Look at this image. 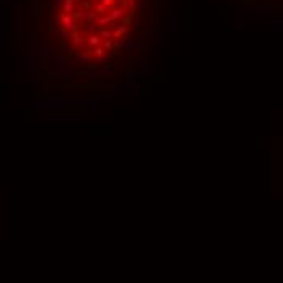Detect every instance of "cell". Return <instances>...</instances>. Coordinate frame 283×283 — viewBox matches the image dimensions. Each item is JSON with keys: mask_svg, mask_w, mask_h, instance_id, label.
<instances>
[{"mask_svg": "<svg viewBox=\"0 0 283 283\" xmlns=\"http://www.w3.org/2000/svg\"><path fill=\"white\" fill-rule=\"evenodd\" d=\"M124 47H125L127 52H132L133 49L140 47V41H138V39H128V41L124 44Z\"/></svg>", "mask_w": 283, "mask_h": 283, "instance_id": "3957f363", "label": "cell"}, {"mask_svg": "<svg viewBox=\"0 0 283 283\" xmlns=\"http://www.w3.org/2000/svg\"><path fill=\"white\" fill-rule=\"evenodd\" d=\"M128 33V26L127 24H119L117 29H115V33H112V37H120L122 34Z\"/></svg>", "mask_w": 283, "mask_h": 283, "instance_id": "277c9868", "label": "cell"}, {"mask_svg": "<svg viewBox=\"0 0 283 283\" xmlns=\"http://www.w3.org/2000/svg\"><path fill=\"white\" fill-rule=\"evenodd\" d=\"M80 5L83 10H89V0H80Z\"/></svg>", "mask_w": 283, "mask_h": 283, "instance_id": "7c38bea8", "label": "cell"}, {"mask_svg": "<svg viewBox=\"0 0 283 283\" xmlns=\"http://www.w3.org/2000/svg\"><path fill=\"white\" fill-rule=\"evenodd\" d=\"M91 52H94L96 55H101L102 52H104V49H101V47H96L94 50H91Z\"/></svg>", "mask_w": 283, "mask_h": 283, "instance_id": "9a60e30c", "label": "cell"}, {"mask_svg": "<svg viewBox=\"0 0 283 283\" xmlns=\"http://www.w3.org/2000/svg\"><path fill=\"white\" fill-rule=\"evenodd\" d=\"M62 11H65L67 15H72L75 11V0H63L62 2Z\"/></svg>", "mask_w": 283, "mask_h": 283, "instance_id": "7a4b0ae2", "label": "cell"}, {"mask_svg": "<svg viewBox=\"0 0 283 283\" xmlns=\"http://www.w3.org/2000/svg\"><path fill=\"white\" fill-rule=\"evenodd\" d=\"M122 15H124V11H122L120 8H114V10H112L107 16L111 18V21H115V20H119V18H120Z\"/></svg>", "mask_w": 283, "mask_h": 283, "instance_id": "5b68a950", "label": "cell"}, {"mask_svg": "<svg viewBox=\"0 0 283 283\" xmlns=\"http://www.w3.org/2000/svg\"><path fill=\"white\" fill-rule=\"evenodd\" d=\"M88 42L91 44V46H98V44L101 42V37L96 36V34H91V36H89V39H88Z\"/></svg>", "mask_w": 283, "mask_h": 283, "instance_id": "ba28073f", "label": "cell"}, {"mask_svg": "<svg viewBox=\"0 0 283 283\" xmlns=\"http://www.w3.org/2000/svg\"><path fill=\"white\" fill-rule=\"evenodd\" d=\"M93 11H94V13H96V11H98V13H104V11H107V7H104V5L99 2V3H96L93 7Z\"/></svg>", "mask_w": 283, "mask_h": 283, "instance_id": "52a82bcc", "label": "cell"}, {"mask_svg": "<svg viewBox=\"0 0 283 283\" xmlns=\"http://www.w3.org/2000/svg\"><path fill=\"white\" fill-rule=\"evenodd\" d=\"M104 49H106V50H111V49H112V42H111V39H106V42H104Z\"/></svg>", "mask_w": 283, "mask_h": 283, "instance_id": "4fadbf2b", "label": "cell"}, {"mask_svg": "<svg viewBox=\"0 0 283 283\" xmlns=\"http://www.w3.org/2000/svg\"><path fill=\"white\" fill-rule=\"evenodd\" d=\"M142 36L145 37V39H151V36H153V33L151 31H143V33H142Z\"/></svg>", "mask_w": 283, "mask_h": 283, "instance_id": "5bb4252c", "label": "cell"}, {"mask_svg": "<svg viewBox=\"0 0 283 283\" xmlns=\"http://www.w3.org/2000/svg\"><path fill=\"white\" fill-rule=\"evenodd\" d=\"M101 37H104V39H111V37H112V31L102 29V31H101Z\"/></svg>", "mask_w": 283, "mask_h": 283, "instance_id": "30bf717a", "label": "cell"}, {"mask_svg": "<svg viewBox=\"0 0 283 283\" xmlns=\"http://www.w3.org/2000/svg\"><path fill=\"white\" fill-rule=\"evenodd\" d=\"M78 59H80V62H89L91 60V49L83 50V52L78 55Z\"/></svg>", "mask_w": 283, "mask_h": 283, "instance_id": "8992f818", "label": "cell"}, {"mask_svg": "<svg viewBox=\"0 0 283 283\" xmlns=\"http://www.w3.org/2000/svg\"><path fill=\"white\" fill-rule=\"evenodd\" d=\"M128 2V10H130V13H135V10H137V3H135V0H127Z\"/></svg>", "mask_w": 283, "mask_h": 283, "instance_id": "8fae6325", "label": "cell"}, {"mask_svg": "<svg viewBox=\"0 0 283 283\" xmlns=\"http://www.w3.org/2000/svg\"><path fill=\"white\" fill-rule=\"evenodd\" d=\"M109 23H111V18H109L107 15L98 18V24H99V26H106V24H109Z\"/></svg>", "mask_w": 283, "mask_h": 283, "instance_id": "9c48e42d", "label": "cell"}, {"mask_svg": "<svg viewBox=\"0 0 283 283\" xmlns=\"http://www.w3.org/2000/svg\"><path fill=\"white\" fill-rule=\"evenodd\" d=\"M60 24L63 26V29H65V31H68V33H75V31L78 29V23L75 21V18L72 15H63Z\"/></svg>", "mask_w": 283, "mask_h": 283, "instance_id": "6da1fadb", "label": "cell"}]
</instances>
